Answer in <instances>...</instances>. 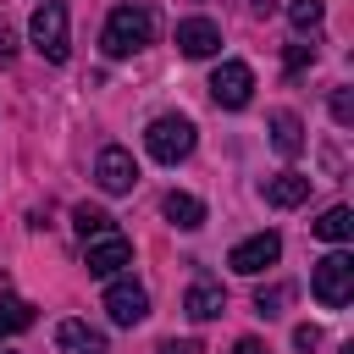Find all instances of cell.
Masks as SVG:
<instances>
[{
  "label": "cell",
  "mask_w": 354,
  "mask_h": 354,
  "mask_svg": "<svg viewBox=\"0 0 354 354\" xmlns=\"http://www.w3.org/2000/svg\"><path fill=\"white\" fill-rule=\"evenodd\" d=\"M28 39L44 61H66L72 55V28H66V0H39L33 6V22H28Z\"/></svg>",
  "instance_id": "3957f363"
},
{
  "label": "cell",
  "mask_w": 354,
  "mask_h": 354,
  "mask_svg": "<svg viewBox=\"0 0 354 354\" xmlns=\"http://www.w3.org/2000/svg\"><path fill=\"white\" fill-rule=\"evenodd\" d=\"M288 299H293V288H288V282H277V288H260V293H254V310H260V315H282V304H288Z\"/></svg>",
  "instance_id": "ffe728a7"
},
{
  "label": "cell",
  "mask_w": 354,
  "mask_h": 354,
  "mask_svg": "<svg viewBox=\"0 0 354 354\" xmlns=\"http://www.w3.org/2000/svg\"><path fill=\"white\" fill-rule=\"evenodd\" d=\"M337 354H354V343H343V348H337Z\"/></svg>",
  "instance_id": "4316f807"
},
{
  "label": "cell",
  "mask_w": 354,
  "mask_h": 354,
  "mask_svg": "<svg viewBox=\"0 0 354 354\" xmlns=\"http://www.w3.org/2000/svg\"><path fill=\"white\" fill-rule=\"evenodd\" d=\"M194 122L188 116H155L149 127H144V149L160 160V166H177V160H188L194 155Z\"/></svg>",
  "instance_id": "277c9868"
},
{
  "label": "cell",
  "mask_w": 354,
  "mask_h": 354,
  "mask_svg": "<svg viewBox=\"0 0 354 354\" xmlns=\"http://www.w3.org/2000/svg\"><path fill=\"white\" fill-rule=\"evenodd\" d=\"M321 17H326V6H321V0H288V22H293L299 33H315V28H321Z\"/></svg>",
  "instance_id": "d6986e66"
},
{
  "label": "cell",
  "mask_w": 354,
  "mask_h": 354,
  "mask_svg": "<svg viewBox=\"0 0 354 354\" xmlns=\"http://www.w3.org/2000/svg\"><path fill=\"white\" fill-rule=\"evenodd\" d=\"M55 348L61 354H105V332H94L88 321H61L55 326Z\"/></svg>",
  "instance_id": "7c38bea8"
},
{
  "label": "cell",
  "mask_w": 354,
  "mask_h": 354,
  "mask_svg": "<svg viewBox=\"0 0 354 354\" xmlns=\"http://www.w3.org/2000/svg\"><path fill=\"white\" fill-rule=\"evenodd\" d=\"M266 205H277V210H293V205H304L310 199V177L304 171H277V177H266Z\"/></svg>",
  "instance_id": "8fae6325"
},
{
  "label": "cell",
  "mask_w": 354,
  "mask_h": 354,
  "mask_svg": "<svg viewBox=\"0 0 354 354\" xmlns=\"http://www.w3.org/2000/svg\"><path fill=\"white\" fill-rule=\"evenodd\" d=\"M310 293H315L321 310H343V304L354 299V254H348V249H332L326 260H315Z\"/></svg>",
  "instance_id": "7a4b0ae2"
},
{
  "label": "cell",
  "mask_w": 354,
  "mask_h": 354,
  "mask_svg": "<svg viewBox=\"0 0 354 354\" xmlns=\"http://www.w3.org/2000/svg\"><path fill=\"white\" fill-rule=\"evenodd\" d=\"M293 348H299V354H315V348H321V332H315V326H299V332H293Z\"/></svg>",
  "instance_id": "603a6c76"
},
{
  "label": "cell",
  "mask_w": 354,
  "mask_h": 354,
  "mask_svg": "<svg viewBox=\"0 0 354 354\" xmlns=\"http://www.w3.org/2000/svg\"><path fill=\"white\" fill-rule=\"evenodd\" d=\"M177 50H183L188 61H210V55L221 50V28H216L210 17H188V22H177Z\"/></svg>",
  "instance_id": "30bf717a"
},
{
  "label": "cell",
  "mask_w": 354,
  "mask_h": 354,
  "mask_svg": "<svg viewBox=\"0 0 354 354\" xmlns=\"http://www.w3.org/2000/svg\"><path fill=\"white\" fill-rule=\"evenodd\" d=\"M6 61H11V28L0 22V66H6Z\"/></svg>",
  "instance_id": "d4e9b609"
},
{
  "label": "cell",
  "mask_w": 354,
  "mask_h": 354,
  "mask_svg": "<svg viewBox=\"0 0 354 354\" xmlns=\"http://www.w3.org/2000/svg\"><path fill=\"white\" fill-rule=\"evenodd\" d=\"M326 105H332V122H337V127H354V94H348V88H332Z\"/></svg>",
  "instance_id": "44dd1931"
},
{
  "label": "cell",
  "mask_w": 354,
  "mask_h": 354,
  "mask_svg": "<svg viewBox=\"0 0 354 354\" xmlns=\"http://www.w3.org/2000/svg\"><path fill=\"white\" fill-rule=\"evenodd\" d=\"M232 354H266V343H260V337H238V348H232Z\"/></svg>",
  "instance_id": "cb8c5ba5"
},
{
  "label": "cell",
  "mask_w": 354,
  "mask_h": 354,
  "mask_svg": "<svg viewBox=\"0 0 354 354\" xmlns=\"http://www.w3.org/2000/svg\"><path fill=\"white\" fill-rule=\"evenodd\" d=\"M210 100H216L221 111H243V105L254 100V72H249L243 61H221V66L210 72Z\"/></svg>",
  "instance_id": "5b68a950"
},
{
  "label": "cell",
  "mask_w": 354,
  "mask_h": 354,
  "mask_svg": "<svg viewBox=\"0 0 354 354\" xmlns=\"http://www.w3.org/2000/svg\"><path fill=\"white\" fill-rule=\"evenodd\" d=\"M310 61H315V44H293L288 50V72H304Z\"/></svg>",
  "instance_id": "7402d4cb"
},
{
  "label": "cell",
  "mask_w": 354,
  "mask_h": 354,
  "mask_svg": "<svg viewBox=\"0 0 354 354\" xmlns=\"http://www.w3.org/2000/svg\"><path fill=\"white\" fill-rule=\"evenodd\" d=\"M105 315H111L116 326H138V321L149 315V293H144L133 277H111V282H105Z\"/></svg>",
  "instance_id": "8992f818"
},
{
  "label": "cell",
  "mask_w": 354,
  "mask_h": 354,
  "mask_svg": "<svg viewBox=\"0 0 354 354\" xmlns=\"http://www.w3.org/2000/svg\"><path fill=\"white\" fill-rule=\"evenodd\" d=\"M271 149L277 155H299L304 149V122L293 111H271Z\"/></svg>",
  "instance_id": "9a60e30c"
},
{
  "label": "cell",
  "mask_w": 354,
  "mask_h": 354,
  "mask_svg": "<svg viewBox=\"0 0 354 354\" xmlns=\"http://www.w3.org/2000/svg\"><path fill=\"white\" fill-rule=\"evenodd\" d=\"M315 238H326V243H348V238H354V210H348V205H332V210H321V221H315Z\"/></svg>",
  "instance_id": "e0dca14e"
},
{
  "label": "cell",
  "mask_w": 354,
  "mask_h": 354,
  "mask_svg": "<svg viewBox=\"0 0 354 354\" xmlns=\"http://www.w3.org/2000/svg\"><path fill=\"white\" fill-rule=\"evenodd\" d=\"M160 354H199L194 343H160Z\"/></svg>",
  "instance_id": "484cf974"
},
{
  "label": "cell",
  "mask_w": 354,
  "mask_h": 354,
  "mask_svg": "<svg viewBox=\"0 0 354 354\" xmlns=\"http://www.w3.org/2000/svg\"><path fill=\"white\" fill-rule=\"evenodd\" d=\"M122 266H133V243L122 232H105V238H88V277L111 282L122 277Z\"/></svg>",
  "instance_id": "9c48e42d"
},
{
  "label": "cell",
  "mask_w": 354,
  "mask_h": 354,
  "mask_svg": "<svg viewBox=\"0 0 354 354\" xmlns=\"http://www.w3.org/2000/svg\"><path fill=\"white\" fill-rule=\"evenodd\" d=\"M94 183H100L105 194H133V183H138L133 155H127L122 144H105V149H100V160H94Z\"/></svg>",
  "instance_id": "ba28073f"
},
{
  "label": "cell",
  "mask_w": 354,
  "mask_h": 354,
  "mask_svg": "<svg viewBox=\"0 0 354 354\" xmlns=\"http://www.w3.org/2000/svg\"><path fill=\"white\" fill-rule=\"evenodd\" d=\"M105 55L122 61V55H138L144 44H155V11L149 6H116L105 17V33H100Z\"/></svg>",
  "instance_id": "6da1fadb"
},
{
  "label": "cell",
  "mask_w": 354,
  "mask_h": 354,
  "mask_svg": "<svg viewBox=\"0 0 354 354\" xmlns=\"http://www.w3.org/2000/svg\"><path fill=\"white\" fill-rule=\"evenodd\" d=\"M277 260H282V238H277V232H254V238L232 243V254H227V266H232L238 277H260V271L277 266Z\"/></svg>",
  "instance_id": "52a82bcc"
},
{
  "label": "cell",
  "mask_w": 354,
  "mask_h": 354,
  "mask_svg": "<svg viewBox=\"0 0 354 354\" xmlns=\"http://www.w3.org/2000/svg\"><path fill=\"white\" fill-rule=\"evenodd\" d=\"M28 326H33V304L0 288V337H17V332H28Z\"/></svg>",
  "instance_id": "2e32d148"
},
{
  "label": "cell",
  "mask_w": 354,
  "mask_h": 354,
  "mask_svg": "<svg viewBox=\"0 0 354 354\" xmlns=\"http://www.w3.org/2000/svg\"><path fill=\"white\" fill-rule=\"evenodd\" d=\"M160 210H166V221H171L177 232H199V227H205V205H199L194 194H166Z\"/></svg>",
  "instance_id": "5bb4252c"
},
{
  "label": "cell",
  "mask_w": 354,
  "mask_h": 354,
  "mask_svg": "<svg viewBox=\"0 0 354 354\" xmlns=\"http://www.w3.org/2000/svg\"><path fill=\"white\" fill-rule=\"evenodd\" d=\"M72 227H77V238L88 243V238H105V232H116V216H105L100 205H77V210H72Z\"/></svg>",
  "instance_id": "ac0fdd59"
},
{
  "label": "cell",
  "mask_w": 354,
  "mask_h": 354,
  "mask_svg": "<svg viewBox=\"0 0 354 354\" xmlns=\"http://www.w3.org/2000/svg\"><path fill=\"white\" fill-rule=\"evenodd\" d=\"M183 310H188V321H216V315L227 310V293H221L216 282H194V288L183 293Z\"/></svg>",
  "instance_id": "4fadbf2b"
}]
</instances>
